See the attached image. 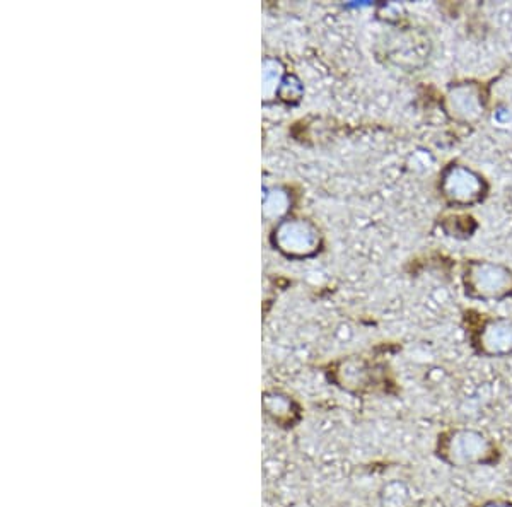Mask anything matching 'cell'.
Wrapping results in <instances>:
<instances>
[{
  "label": "cell",
  "instance_id": "6da1fadb",
  "mask_svg": "<svg viewBox=\"0 0 512 507\" xmlns=\"http://www.w3.org/2000/svg\"><path fill=\"white\" fill-rule=\"evenodd\" d=\"M434 451L444 465L456 470L492 467L501 456L497 444L473 427H451L441 432Z\"/></svg>",
  "mask_w": 512,
  "mask_h": 507
},
{
  "label": "cell",
  "instance_id": "7a4b0ae2",
  "mask_svg": "<svg viewBox=\"0 0 512 507\" xmlns=\"http://www.w3.org/2000/svg\"><path fill=\"white\" fill-rule=\"evenodd\" d=\"M466 292L483 301H502L512 296V272L502 265L472 262L466 267Z\"/></svg>",
  "mask_w": 512,
  "mask_h": 507
},
{
  "label": "cell",
  "instance_id": "3957f363",
  "mask_svg": "<svg viewBox=\"0 0 512 507\" xmlns=\"http://www.w3.org/2000/svg\"><path fill=\"white\" fill-rule=\"evenodd\" d=\"M441 192L449 204L468 207V205L478 204L485 197L487 185L482 176L472 169L453 164L444 171Z\"/></svg>",
  "mask_w": 512,
  "mask_h": 507
},
{
  "label": "cell",
  "instance_id": "277c9868",
  "mask_svg": "<svg viewBox=\"0 0 512 507\" xmlns=\"http://www.w3.org/2000/svg\"><path fill=\"white\" fill-rule=\"evenodd\" d=\"M473 345L480 356H512V320L495 318L485 321L475 333Z\"/></svg>",
  "mask_w": 512,
  "mask_h": 507
},
{
  "label": "cell",
  "instance_id": "5b68a950",
  "mask_svg": "<svg viewBox=\"0 0 512 507\" xmlns=\"http://www.w3.org/2000/svg\"><path fill=\"white\" fill-rule=\"evenodd\" d=\"M446 105L451 117L460 122H475L483 115V93L473 82L454 86L446 96Z\"/></svg>",
  "mask_w": 512,
  "mask_h": 507
},
{
  "label": "cell",
  "instance_id": "8992f818",
  "mask_svg": "<svg viewBox=\"0 0 512 507\" xmlns=\"http://www.w3.org/2000/svg\"><path fill=\"white\" fill-rule=\"evenodd\" d=\"M475 507H512L511 501H502V499H492V501H485Z\"/></svg>",
  "mask_w": 512,
  "mask_h": 507
}]
</instances>
